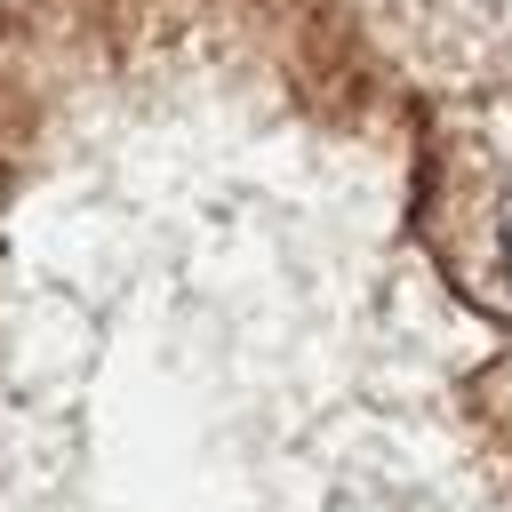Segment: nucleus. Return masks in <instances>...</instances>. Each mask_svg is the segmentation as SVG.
<instances>
[{"instance_id":"f257e3e1","label":"nucleus","mask_w":512,"mask_h":512,"mask_svg":"<svg viewBox=\"0 0 512 512\" xmlns=\"http://www.w3.org/2000/svg\"><path fill=\"white\" fill-rule=\"evenodd\" d=\"M504 272H512V208H504Z\"/></svg>"}]
</instances>
